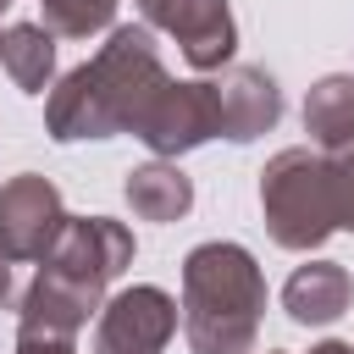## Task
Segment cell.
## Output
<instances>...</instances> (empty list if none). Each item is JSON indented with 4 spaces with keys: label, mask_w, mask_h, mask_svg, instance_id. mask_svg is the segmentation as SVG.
I'll return each mask as SVG.
<instances>
[{
    "label": "cell",
    "mask_w": 354,
    "mask_h": 354,
    "mask_svg": "<svg viewBox=\"0 0 354 354\" xmlns=\"http://www.w3.org/2000/svg\"><path fill=\"white\" fill-rule=\"evenodd\" d=\"M166 66L155 50L149 28H116L94 61L72 66L50 100H44V122L55 144H77V138H116L133 133L144 122V111L155 105V94L166 88Z\"/></svg>",
    "instance_id": "6da1fadb"
},
{
    "label": "cell",
    "mask_w": 354,
    "mask_h": 354,
    "mask_svg": "<svg viewBox=\"0 0 354 354\" xmlns=\"http://www.w3.org/2000/svg\"><path fill=\"white\" fill-rule=\"evenodd\" d=\"M266 277L243 243L210 238L183 260V337L194 354H254Z\"/></svg>",
    "instance_id": "7a4b0ae2"
},
{
    "label": "cell",
    "mask_w": 354,
    "mask_h": 354,
    "mask_svg": "<svg viewBox=\"0 0 354 354\" xmlns=\"http://www.w3.org/2000/svg\"><path fill=\"white\" fill-rule=\"evenodd\" d=\"M260 210H266L271 243L299 249V254L321 249L337 232V183H332L326 155L315 144L277 149L260 171Z\"/></svg>",
    "instance_id": "3957f363"
},
{
    "label": "cell",
    "mask_w": 354,
    "mask_h": 354,
    "mask_svg": "<svg viewBox=\"0 0 354 354\" xmlns=\"http://www.w3.org/2000/svg\"><path fill=\"white\" fill-rule=\"evenodd\" d=\"M127 266H133V232L122 221H111V216H66V227H61V238L44 254L39 271H50V277L105 299V288Z\"/></svg>",
    "instance_id": "277c9868"
},
{
    "label": "cell",
    "mask_w": 354,
    "mask_h": 354,
    "mask_svg": "<svg viewBox=\"0 0 354 354\" xmlns=\"http://www.w3.org/2000/svg\"><path fill=\"white\" fill-rule=\"evenodd\" d=\"M221 133V105H216V77H194V83H166L155 94V105L144 111V122L133 127V138H144L160 160H177L199 144H210Z\"/></svg>",
    "instance_id": "5b68a950"
},
{
    "label": "cell",
    "mask_w": 354,
    "mask_h": 354,
    "mask_svg": "<svg viewBox=\"0 0 354 354\" xmlns=\"http://www.w3.org/2000/svg\"><path fill=\"white\" fill-rule=\"evenodd\" d=\"M66 227V205H61V188L39 171H22L11 183H0V249L6 260H44L55 249Z\"/></svg>",
    "instance_id": "8992f818"
},
{
    "label": "cell",
    "mask_w": 354,
    "mask_h": 354,
    "mask_svg": "<svg viewBox=\"0 0 354 354\" xmlns=\"http://www.w3.org/2000/svg\"><path fill=\"white\" fill-rule=\"evenodd\" d=\"M177 332V299L166 288H122L116 299L100 304L94 326V354H160Z\"/></svg>",
    "instance_id": "52a82bcc"
},
{
    "label": "cell",
    "mask_w": 354,
    "mask_h": 354,
    "mask_svg": "<svg viewBox=\"0 0 354 354\" xmlns=\"http://www.w3.org/2000/svg\"><path fill=\"white\" fill-rule=\"evenodd\" d=\"M138 11L149 17V28L177 39V50L194 72H221L232 61L238 28H232L227 0H138Z\"/></svg>",
    "instance_id": "ba28073f"
},
{
    "label": "cell",
    "mask_w": 354,
    "mask_h": 354,
    "mask_svg": "<svg viewBox=\"0 0 354 354\" xmlns=\"http://www.w3.org/2000/svg\"><path fill=\"white\" fill-rule=\"evenodd\" d=\"M216 105H221V138L249 144L277 127L282 116V88L266 66H227L216 77Z\"/></svg>",
    "instance_id": "9c48e42d"
},
{
    "label": "cell",
    "mask_w": 354,
    "mask_h": 354,
    "mask_svg": "<svg viewBox=\"0 0 354 354\" xmlns=\"http://www.w3.org/2000/svg\"><path fill=\"white\" fill-rule=\"evenodd\" d=\"M354 299V282L337 260H304L288 282H282V310L299 326H332Z\"/></svg>",
    "instance_id": "30bf717a"
},
{
    "label": "cell",
    "mask_w": 354,
    "mask_h": 354,
    "mask_svg": "<svg viewBox=\"0 0 354 354\" xmlns=\"http://www.w3.org/2000/svg\"><path fill=\"white\" fill-rule=\"evenodd\" d=\"M100 304H105V299L83 293V288H72V282H61V277H50V271H39V277H33V288L22 293V310H17V332L72 337L77 326H88V315H94Z\"/></svg>",
    "instance_id": "8fae6325"
},
{
    "label": "cell",
    "mask_w": 354,
    "mask_h": 354,
    "mask_svg": "<svg viewBox=\"0 0 354 354\" xmlns=\"http://www.w3.org/2000/svg\"><path fill=\"white\" fill-rule=\"evenodd\" d=\"M122 194H127V205H133L138 221H183L194 210V183L183 177L177 160H160V155L149 166H133Z\"/></svg>",
    "instance_id": "7c38bea8"
},
{
    "label": "cell",
    "mask_w": 354,
    "mask_h": 354,
    "mask_svg": "<svg viewBox=\"0 0 354 354\" xmlns=\"http://www.w3.org/2000/svg\"><path fill=\"white\" fill-rule=\"evenodd\" d=\"M304 133L315 149H337L354 138V72H326L304 94Z\"/></svg>",
    "instance_id": "4fadbf2b"
},
{
    "label": "cell",
    "mask_w": 354,
    "mask_h": 354,
    "mask_svg": "<svg viewBox=\"0 0 354 354\" xmlns=\"http://www.w3.org/2000/svg\"><path fill=\"white\" fill-rule=\"evenodd\" d=\"M0 66L22 94H44L55 77V33L44 22H11L0 33Z\"/></svg>",
    "instance_id": "5bb4252c"
},
{
    "label": "cell",
    "mask_w": 354,
    "mask_h": 354,
    "mask_svg": "<svg viewBox=\"0 0 354 354\" xmlns=\"http://www.w3.org/2000/svg\"><path fill=\"white\" fill-rule=\"evenodd\" d=\"M44 28L61 39H94L116 22V0H39Z\"/></svg>",
    "instance_id": "9a60e30c"
},
{
    "label": "cell",
    "mask_w": 354,
    "mask_h": 354,
    "mask_svg": "<svg viewBox=\"0 0 354 354\" xmlns=\"http://www.w3.org/2000/svg\"><path fill=\"white\" fill-rule=\"evenodd\" d=\"M326 166H332V183H337V227L354 232V138L337 144V149H321Z\"/></svg>",
    "instance_id": "2e32d148"
},
{
    "label": "cell",
    "mask_w": 354,
    "mask_h": 354,
    "mask_svg": "<svg viewBox=\"0 0 354 354\" xmlns=\"http://www.w3.org/2000/svg\"><path fill=\"white\" fill-rule=\"evenodd\" d=\"M17 354H77L72 337H44V332H17Z\"/></svg>",
    "instance_id": "e0dca14e"
},
{
    "label": "cell",
    "mask_w": 354,
    "mask_h": 354,
    "mask_svg": "<svg viewBox=\"0 0 354 354\" xmlns=\"http://www.w3.org/2000/svg\"><path fill=\"white\" fill-rule=\"evenodd\" d=\"M6 293H11V260H6V249H0V304H6Z\"/></svg>",
    "instance_id": "ac0fdd59"
},
{
    "label": "cell",
    "mask_w": 354,
    "mask_h": 354,
    "mask_svg": "<svg viewBox=\"0 0 354 354\" xmlns=\"http://www.w3.org/2000/svg\"><path fill=\"white\" fill-rule=\"evenodd\" d=\"M310 354H354V343H315Z\"/></svg>",
    "instance_id": "d6986e66"
},
{
    "label": "cell",
    "mask_w": 354,
    "mask_h": 354,
    "mask_svg": "<svg viewBox=\"0 0 354 354\" xmlns=\"http://www.w3.org/2000/svg\"><path fill=\"white\" fill-rule=\"evenodd\" d=\"M0 11H11V0H0Z\"/></svg>",
    "instance_id": "ffe728a7"
},
{
    "label": "cell",
    "mask_w": 354,
    "mask_h": 354,
    "mask_svg": "<svg viewBox=\"0 0 354 354\" xmlns=\"http://www.w3.org/2000/svg\"><path fill=\"white\" fill-rule=\"evenodd\" d=\"M271 354H277V348H271Z\"/></svg>",
    "instance_id": "44dd1931"
}]
</instances>
